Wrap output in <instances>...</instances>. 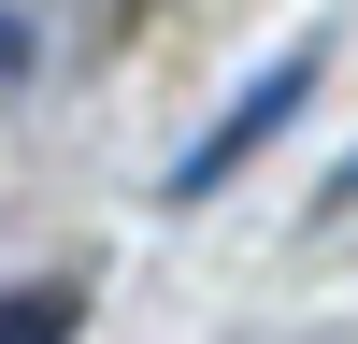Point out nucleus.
<instances>
[{
  "label": "nucleus",
  "mask_w": 358,
  "mask_h": 344,
  "mask_svg": "<svg viewBox=\"0 0 358 344\" xmlns=\"http://www.w3.org/2000/svg\"><path fill=\"white\" fill-rule=\"evenodd\" d=\"M301 101H315V43H301V57H273V72H258V86H244V101H229V115H215V129H201V143H187V172H172V201H215V187H229V172H244V158H258V143H273V129H287V115H301Z\"/></svg>",
  "instance_id": "obj_1"
},
{
  "label": "nucleus",
  "mask_w": 358,
  "mask_h": 344,
  "mask_svg": "<svg viewBox=\"0 0 358 344\" xmlns=\"http://www.w3.org/2000/svg\"><path fill=\"white\" fill-rule=\"evenodd\" d=\"M0 344H72V287H15L0 301Z\"/></svg>",
  "instance_id": "obj_2"
},
{
  "label": "nucleus",
  "mask_w": 358,
  "mask_h": 344,
  "mask_svg": "<svg viewBox=\"0 0 358 344\" xmlns=\"http://www.w3.org/2000/svg\"><path fill=\"white\" fill-rule=\"evenodd\" d=\"M29 43H43V29H29V0H0V86L29 72Z\"/></svg>",
  "instance_id": "obj_3"
},
{
  "label": "nucleus",
  "mask_w": 358,
  "mask_h": 344,
  "mask_svg": "<svg viewBox=\"0 0 358 344\" xmlns=\"http://www.w3.org/2000/svg\"><path fill=\"white\" fill-rule=\"evenodd\" d=\"M330 201H358V158H344V172H330Z\"/></svg>",
  "instance_id": "obj_4"
}]
</instances>
